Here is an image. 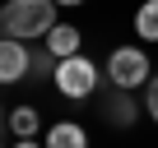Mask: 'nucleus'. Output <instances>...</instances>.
<instances>
[{
    "mask_svg": "<svg viewBox=\"0 0 158 148\" xmlns=\"http://www.w3.org/2000/svg\"><path fill=\"white\" fill-rule=\"evenodd\" d=\"M47 148H89V134H84V125H74V120H56L47 130Z\"/></svg>",
    "mask_w": 158,
    "mask_h": 148,
    "instance_id": "nucleus-6",
    "label": "nucleus"
},
{
    "mask_svg": "<svg viewBox=\"0 0 158 148\" xmlns=\"http://www.w3.org/2000/svg\"><path fill=\"white\" fill-rule=\"evenodd\" d=\"M144 111H149V120L158 125V74L149 79V88H144Z\"/></svg>",
    "mask_w": 158,
    "mask_h": 148,
    "instance_id": "nucleus-9",
    "label": "nucleus"
},
{
    "mask_svg": "<svg viewBox=\"0 0 158 148\" xmlns=\"http://www.w3.org/2000/svg\"><path fill=\"white\" fill-rule=\"evenodd\" d=\"M0 148H5V143H0Z\"/></svg>",
    "mask_w": 158,
    "mask_h": 148,
    "instance_id": "nucleus-14",
    "label": "nucleus"
},
{
    "mask_svg": "<svg viewBox=\"0 0 158 148\" xmlns=\"http://www.w3.org/2000/svg\"><path fill=\"white\" fill-rule=\"evenodd\" d=\"M79 42H84V37H79V28H74V23H56V28L47 33V51H51L56 60L79 56Z\"/></svg>",
    "mask_w": 158,
    "mask_h": 148,
    "instance_id": "nucleus-5",
    "label": "nucleus"
},
{
    "mask_svg": "<svg viewBox=\"0 0 158 148\" xmlns=\"http://www.w3.org/2000/svg\"><path fill=\"white\" fill-rule=\"evenodd\" d=\"M37 125H42V120H37L33 107H14V111H10V130H14V139H33Z\"/></svg>",
    "mask_w": 158,
    "mask_h": 148,
    "instance_id": "nucleus-8",
    "label": "nucleus"
},
{
    "mask_svg": "<svg viewBox=\"0 0 158 148\" xmlns=\"http://www.w3.org/2000/svg\"><path fill=\"white\" fill-rule=\"evenodd\" d=\"M56 28V0H5L0 10V33L5 37H47Z\"/></svg>",
    "mask_w": 158,
    "mask_h": 148,
    "instance_id": "nucleus-1",
    "label": "nucleus"
},
{
    "mask_svg": "<svg viewBox=\"0 0 158 148\" xmlns=\"http://www.w3.org/2000/svg\"><path fill=\"white\" fill-rule=\"evenodd\" d=\"M112 120H116V125H126V120H130V102H126V97H116V102H112Z\"/></svg>",
    "mask_w": 158,
    "mask_h": 148,
    "instance_id": "nucleus-10",
    "label": "nucleus"
},
{
    "mask_svg": "<svg viewBox=\"0 0 158 148\" xmlns=\"http://www.w3.org/2000/svg\"><path fill=\"white\" fill-rule=\"evenodd\" d=\"M51 79H56L60 97L79 102V97H89V93L98 88V65H93L89 56H70V60H56V69H51Z\"/></svg>",
    "mask_w": 158,
    "mask_h": 148,
    "instance_id": "nucleus-3",
    "label": "nucleus"
},
{
    "mask_svg": "<svg viewBox=\"0 0 158 148\" xmlns=\"http://www.w3.org/2000/svg\"><path fill=\"white\" fill-rule=\"evenodd\" d=\"M0 116H5V111H0Z\"/></svg>",
    "mask_w": 158,
    "mask_h": 148,
    "instance_id": "nucleus-13",
    "label": "nucleus"
},
{
    "mask_svg": "<svg viewBox=\"0 0 158 148\" xmlns=\"http://www.w3.org/2000/svg\"><path fill=\"white\" fill-rule=\"evenodd\" d=\"M135 33L144 42H158V0H144V5L135 10Z\"/></svg>",
    "mask_w": 158,
    "mask_h": 148,
    "instance_id": "nucleus-7",
    "label": "nucleus"
},
{
    "mask_svg": "<svg viewBox=\"0 0 158 148\" xmlns=\"http://www.w3.org/2000/svg\"><path fill=\"white\" fill-rule=\"evenodd\" d=\"M56 5H84V0H56Z\"/></svg>",
    "mask_w": 158,
    "mask_h": 148,
    "instance_id": "nucleus-12",
    "label": "nucleus"
},
{
    "mask_svg": "<svg viewBox=\"0 0 158 148\" xmlns=\"http://www.w3.org/2000/svg\"><path fill=\"white\" fill-rule=\"evenodd\" d=\"M14 148H47V143H37V139H19Z\"/></svg>",
    "mask_w": 158,
    "mask_h": 148,
    "instance_id": "nucleus-11",
    "label": "nucleus"
},
{
    "mask_svg": "<svg viewBox=\"0 0 158 148\" xmlns=\"http://www.w3.org/2000/svg\"><path fill=\"white\" fill-rule=\"evenodd\" d=\"M107 79H112L121 93H135V88H149L153 65H149V56H144L139 46H116V51L107 56Z\"/></svg>",
    "mask_w": 158,
    "mask_h": 148,
    "instance_id": "nucleus-2",
    "label": "nucleus"
},
{
    "mask_svg": "<svg viewBox=\"0 0 158 148\" xmlns=\"http://www.w3.org/2000/svg\"><path fill=\"white\" fill-rule=\"evenodd\" d=\"M33 69V51L19 37H0V84H19Z\"/></svg>",
    "mask_w": 158,
    "mask_h": 148,
    "instance_id": "nucleus-4",
    "label": "nucleus"
}]
</instances>
